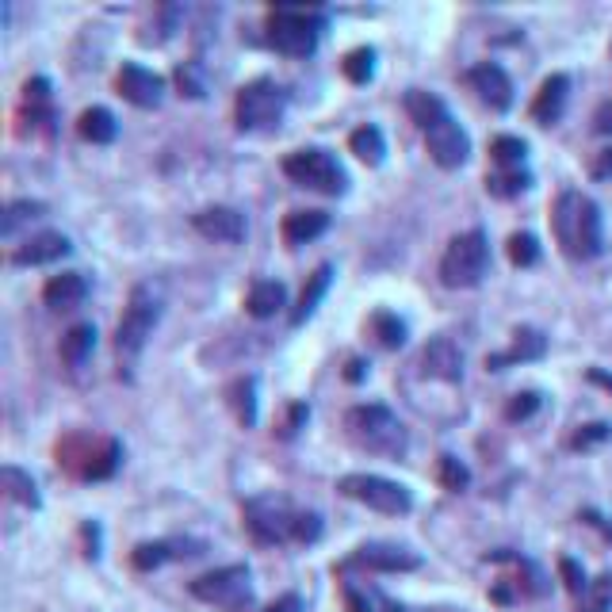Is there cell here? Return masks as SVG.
Wrapping results in <instances>:
<instances>
[{
  "instance_id": "cell-1",
  "label": "cell",
  "mask_w": 612,
  "mask_h": 612,
  "mask_svg": "<svg viewBox=\"0 0 612 612\" xmlns=\"http://www.w3.org/2000/svg\"><path fill=\"white\" fill-rule=\"evenodd\" d=\"M551 230H555V241H559V249L567 253L570 261H593L605 249L601 207L578 188L559 192L555 207H551Z\"/></svg>"
},
{
  "instance_id": "cell-2",
  "label": "cell",
  "mask_w": 612,
  "mask_h": 612,
  "mask_svg": "<svg viewBox=\"0 0 612 612\" xmlns=\"http://www.w3.org/2000/svg\"><path fill=\"white\" fill-rule=\"evenodd\" d=\"M345 433L356 448L372 452V456H387L398 459L406 456V425L383 406V402H364V406H352L345 414Z\"/></svg>"
},
{
  "instance_id": "cell-3",
  "label": "cell",
  "mask_w": 612,
  "mask_h": 612,
  "mask_svg": "<svg viewBox=\"0 0 612 612\" xmlns=\"http://www.w3.org/2000/svg\"><path fill=\"white\" fill-rule=\"evenodd\" d=\"M157 322H161V295L153 291V284H138L131 291L127 306H123L119 326H115V352H119V360L127 368L142 356Z\"/></svg>"
},
{
  "instance_id": "cell-4",
  "label": "cell",
  "mask_w": 612,
  "mask_h": 612,
  "mask_svg": "<svg viewBox=\"0 0 612 612\" xmlns=\"http://www.w3.org/2000/svg\"><path fill=\"white\" fill-rule=\"evenodd\" d=\"M322 12L318 8H295V4H280L268 16V43L276 46L287 58H310L322 39Z\"/></svg>"
},
{
  "instance_id": "cell-5",
  "label": "cell",
  "mask_w": 612,
  "mask_h": 612,
  "mask_svg": "<svg viewBox=\"0 0 612 612\" xmlns=\"http://www.w3.org/2000/svg\"><path fill=\"white\" fill-rule=\"evenodd\" d=\"M486 272H490L486 230H467V234L448 241V249L440 257V284L452 287V291H467V287H479Z\"/></svg>"
},
{
  "instance_id": "cell-6",
  "label": "cell",
  "mask_w": 612,
  "mask_h": 612,
  "mask_svg": "<svg viewBox=\"0 0 612 612\" xmlns=\"http://www.w3.org/2000/svg\"><path fill=\"white\" fill-rule=\"evenodd\" d=\"M287 111V88L268 81V77H257L238 92L234 100V119H238V131L249 134H268L284 123Z\"/></svg>"
},
{
  "instance_id": "cell-7",
  "label": "cell",
  "mask_w": 612,
  "mask_h": 612,
  "mask_svg": "<svg viewBox=\"0 0 612 612\" xmlns=\"http://www.w3.org/2000/svg\"><path fill=\"white\" fill-rule=\"evenodd\" d=\"M284 176L287 180H295L299 188L322 192V196H345V188H349V173L341 169V161H337L329 150H318V146L287 153Z\"/></svg>"
},
{
  "instance_id": "cell-8",
  "label": "cell",
  "mask_w": 612,
  "mask_h": 612,
  "mask_svg": "<svg viewBox=\"0 0 612 612\" xmlns=\"http://www.w3.org/2000/svg\"><path fill=\"white\" fill-rule=\"evenodd\" d=\"M245 528L253 532L257 544H295V528H299V509L280 498V494H261L245 502Z\"/></svg>"
},
{
  "instance_id": "cell-9",
  "label": "cell",
  "mask_w": 612,
  "mask_h": 612,
  "mask_svg": "<svg viewBox=\"0 0 612 612\" xmlns=\"http://www.w3.org/2000/svg\"><path fill=\"white\" fill-rule=\"evenodd\" d=\"M192 597L203 601V605H215L222 612H249L253 609V578H249V567H219L211 574H199L192 582Z\"/></svg>"
},
{
  "instance_id": "cell-10",
  "label": "cell",
  "mask_w": 612,
  "mask_h": 612,
  "mask_svg": "<svg viewBox=\"0 0 612 612\" xmlns=\"http://www.w3.org/2000/svg\"><path fill=\"white\" fill-rule=\"evenodd\" d=\"M337 490L352 498V502L368 505L375 513H387V517H406L414 509V498L402 482L383 479V475H345L337 482Z\"/></svg>"
},
{
  "instance_id": "cell-11",
  "label": "cell",
  "mask_w": 612,
  "mask_h": 612,
  "mask_svg": "<svg viewBox=\"0 0 612 612\" xmlns=\"http://www.w3.org/2000/svg\"><path fill=\"white\" fill-rule=\"evenodd\" d=\"M425 146H429V157L437 161L440 169H459L471 157V138L452 115H444L437 127L425 131Z\"/></svg>"
},
{
  "instance_id": "cell-12",
  "label": "cell",
  "mask_w": 612,
  "mask_h": 612,
  "mask_svg": "<svg viewBox=\"0 0 612 612\" xmlns=\"http://www.w3.org/2000/svg\"><path fill=\"white\" fill-rule=\"evenodd\" d=\"M115 88L134 108H157L161 96H165V77L146 66H138V62H123L119 77H115Z\"/></svg>"
},
{
  "instance_id": "cell-13",
  "label": "cell",
  "mask_w": 612,
  "mask_h": 612,
  "mask_svg": "<svg viewBox=\"0 0 612 612\" xmlns=\"http://www.w3.org/2000/svg\"><path fill=\"white\" fill-rule=\"evenodd\" d=\"M417 368L440 383H459L463 379V352L452 337H433V341H425V349L417 356Z\"/></svg>"
},
{
  "instance_id": "cell-14",
  "label": "cell",
  "mask_w": 612,
  "mask_h": 612,
  "mask_svg": "<svg viewBox=\"0 0 612 612\" xmlns=\"http://www.w3.org/2000/svg\"><path fill=\"white\" fill-rule=\"evenodd\" d=\"M345 567H364V570H379V574H402V570H417L421 559H417L410 547L398 544H364L356 547Z\"/></svg>"
},
{
  "instance_id": "cell-15",
  "label": "cell",
  "mask_w": 612,
  "mask_h": 612,
  "mask_svg": "<svg viewBox=\"0 0 612 612\" xmlns=\"http://www.w3.org/2000/svg\"><path fill=\"white\" fill-rule=\"evenodd\" d=\"M467 85L479 92L482 104H490L494 111H509L513 108V81L498 62H479L467 73Z\"/></svg>"
},
{
  "instance_id": "cell-16",
  "label": "cell",
  "mask_w": 612,
  "mask_h": 612,
  "mask_svg": "<svg viewBox=\"0 0 612 612\" xmlns=\"http://www.w3.org/2000/svg\"><path fill=\"white\" fill-rule=\"evenodd\" d=\"M69 238L58 230H43V234H27V238L12 249V264L16 268H35V264H54L69 257Z\"/></svg>"
},
{
  "instance_id": "cell-17",
  "label": "cell",
  "mask_w": 612,
  "mask_h": 612,
  "mask_svg": "<svg viewBox=\"0 0 612 612\" xmlns=\"http://www.w3.org/2000/svg\"><path fill=\"white\" fill-rule=\"evenodd\" d=\"M547 352V337L540 329L532 326H521L513 333V345L505 352H494V356H486V368L490 372H505V368H513V364H528V360H544Z\"/></svg>"
},
{
  "instance_id": "cell-18",
  "label": "cell",
  "mask_w": 612,
  "mask_h": 612,
  "mask_svg": "<svg viewBox=\"0 0 612 612\" xmlns=\"http://www.w3.org/2000/svg\"><path fill=\"white\" fill-rule=\"evenodd\" d=\"M567 96H570V77L567 73H551L544 85H540V92H536V100H532V119L540 127H555L563 119V111H567Z\"/></svg>"
},
{
  "instance_id": "cell-19",
  "label": "cell",
  "mask_w": 612,
  "mask_h": 612,
  "mask_svg": "<svg viewBox=\"0 0 612 612\" xmlns=\"http://www.w3.org/2000/svg\"><path fill=\"white\" fill-rule=\"evenodd\" d=\"M192 226L203 238L226 241V245L245 238V215L234 211V207H207V211H199L196 219H192Z\"/></svg>"
},
{
  "instance_id": "cell-20",
  "label": "cell",
  "mask_w": 612,
  "mask_h": 612,
  "mask_svg": "<svg viewBox=\"0 0 612 612\" xmlns=\"http://www.w3.org/2000/svg\"><path fill=\"white\" fill-rule=\"evenodd\" d=\"M88 299V276L85 272H62L50 276L43 287V303L50 310H77Z\"/></svg>"
},
{
  "instance_id": "cell-21",
  "label": "cell",
  "mask_w": 612,
  "mask_h": 612,
  "mask_svg": "<svg viewBox=\"0 0 612 612\" xmlns=\"http://www.w3.org/2000/svg\"><path fill=\"white\" fill-rule=\"evenodd\" d=\"M329 230V215L326 211H291L280 226V234L291 249H299V245H310L314 238H322Z\"/></svg>"
},
{
  "instance_id": "cell-22",
  "label": "cell",
  "mask_w": 612,
  "mask_h": 612,
  "mask_svg": "<svg viewBox=\"0 0 612 612\" xmlns=\"http://www.w3.org/2000/svg\"><path fill=\"white\" fill-rule=\"evenodd\" d=\"M329 280H333V264H318V268L306 276L303 295H299V303L291 310V326H303L306 318L318 310V303L326 299V291H329Z\"/></svg>"
},
{
  "instance_id": "cell-23",
  "label": "cell",
  "mask_w": 612,
  "mask_h": 612,
  "mask_svg": "<svg viewBox=\"0 0 612 612\" xmlns=\"http://www.w3.org/2000/svg\"><path fill=\"white\" fill-rule=\"evenodd\" d=\"M287 306V287L280 280H257L245 295V310L253 318H272Z\"/></svg>"
},
{
  "instance_id": "cell-24",
  "label": "cell",
  "mask_w": 612,
  "mask_h": 612,
  "mask_svg": "<svg viewBox=\"0 0 612 612\" xmlns=\"http://www.w3.org/2000/svg\"><path fill=\"white\" fill-rule=\"evenodd\" d=\"M406 111H410V119L421 127V134L429 131V127H437L444 115H452L437 92H425V88H410L406 92Z\"/></svg>"
},
{
  "instance_id": "cell-25",
  "label": "cell",
  "mask_w": 612,
  "mask_h": 612,
  "mask_svg": "<svg viewBox=\"0 0 612 612\" xmlns=\"http://www.w3.org/2000/svg\"><path fill=\"white\" fill-rule=\"evenodd\" d=\"M46 219V203L43 199H12L8 207H4V215H0V238H16L23 226H31V222Z\"/></svg>"
},
{
  "instance_id": "cell-26",
  "label": "cell",
  "mask_w": 612,
  "mask_h": 612,
  "mask_svg": "<svg viewBox=\"0 0 612 612\" xmlns=\"http://www.w3.org/2000/svg\"><path fill=\"white\" fill-rule=\"evenodd\" d=\"M77 134L92 142V146H108L115 142V134H119V123H115V115L108 108H85L81 111V119H77Z\"/></svg>"
},
{
  "instance_id": "cell-27",
  "label": "cell",
  "mask_w": 612,
  "mask_h": 612,
  "mask_svg": "<svg viewBox=\"0 0 612 612\" xmlns=\"http://www.w3.org/2000/svg\"><path fill=\"white\" fill-rule=\"evenodd\" d=\"M226 402L245 429L257 425V379L253 375H238L230 387H226Z\"/></svg>"
},
{
  "instance_id": "cell-28",
  "label": "cell",
  "mask_w": 612,
  "mask_h": 612,
  "mask_svg": "<svg viewBox=\"0 0 612 612\" xmlns=\"http://www.w3.org/2000/svg\"><path fill=\"white\" fill-rule=\"evenodd\" d=\"M92 349H96V326L92 322H77V326L66 329V337H62V360H66L69 368H85Z\"/></svg>"
},
{
  "instance_id": "cell-29",
  "label": "cell",
  "mask_w": 612,
  "mask_h": 612,
  "mask_svg": "<svg viewBox=\"0 0 612 612\" xmlns=\"http://www.w3.org/2000/svg\"><path fill=\"white\" fill-rule=\"evenodd\" d=\"M349 150L364 161V165H383V157H387V138H383V131L375 127V123H364V127H356V131L349 134Z\"/></svg>"
},
{
  "instance_id": "cell-30",
  "label": "cell",
  "mask_w": 612,
  "mask_h": 612,
  "mask_svg": "<svg viewBox=\"0 0 612 612\" xmlns=\"http://www.w3.org/2000/svg\"><path fill=\"white\" fill-rule=\"evenodd\" d=\"M0 486L8 490V498L12 502H20V505H27V509H39V486H35V479L27 475V471H20L16 463H4L0 467Z\"/></svg>"
},
{
  "instance_id": "cell-31",
  "label": "cell",
  "mask_w": 612,
  "mask_h": 612,
  "mask_svg": "<svg viewBox=\"0 0 612 612\" xmlns=\"http://www.w3.org/2000/svg\"><path fill=\"white\" fill-rule=\"evenodd\" d=\"M368 329L379 341V349H402L406 345V322L394 310H375L372 318H368Z\"/></svg>"
},
{
  "instance_id": "cell-32",
  "label": "cell",
  "mask_w": 612,
  "mask_h": 612,
  "mask_svg": "<svg viewBox=\"0 0 612 612\" xmlns=\"http://www.w3.org/2000/svg\"><path fill=\"white\" fill-rule=\"evenodd\" d=\"M119 463H123V444H119L115 437H104L100 440V448H96V459H92V467H88L85 482L111 479V475L119 471Z\"/></svg>"
},
{
  "instance_id": "cell-33",
  "label": "cell",
  "mask_w": 612,
  "mask_h": 612,
  "mask_svg": "<svg viewBox=\"0 0 612 612\" xmlns=\"http://www.w3.org/2000/svg\"><path fill=\"white\" fill-rule=\"evenodd\" d=\"M490 157L498 169H525V157H528V146L525 138H513V134H498L490 142Z\"/></svg>"
},
{
  "instance_id": "cell-34",
  "label": "cell",
  "mask_w": 612,
  "mask_h": 612,
  "mask_svg": "<svg viewBox=\"0 0 612 612\" xmlns=\"http://www.w3.org/2000/svg\"><path fill=\"white\" fill-rule=\"evenodd\" d=\"M528 184H532L528 169H498V173L486 176V192H490V196H498V199L521 196Z\"/></svg>"
},
{
  "instance_id": "cell-35",
  "label": "cell",
  "mask_w": 612,
  "mask_h": 612,
  "mask_svg": "<svg viewBox=\"0 0 612 612\" xmlns=\"http://www.w3.org/2000/svg\"><path fill=\"white\" fill-rule=\"evenodd\" d=\"M341 69H345V77H349L352 85H368L375 77V50L372 46H356V50L345 54Z\"/></svg>"
},
{
  "instance_id": "cell-36",
  "label": "cell",
  "mask_w": 612,
  "mask_h": 612,
  "mask_svg": "<svg viewBox=\"0 0 612 612\" xmlns=\"http://www.w3.org/2000/svg\"><path fill=\"white\" fill-rule=\"evenodd\" d=\"M176 544L169 540H157V544H138L131 551V563L138 570H157L161 563H169V559H180V551H173Z\"/></svg>"
},
{
  "instance_id": "cell-37",
  "label": "cell",
  "mask_w": 612,
  "mask_h": 612,
  "mask_svg": "<svg viewBox=\"0 0 612 612\" xmlns=\"http://www.w3.org/2000/svg\"><path fill=\"white\" fill-rule=\"evenodd\" d=\"M578 612H612V570L590 582V590L578 597Z\"/></svg>"
},
{
  "instance_id": "cell-38",
  "label": "cell",
  "mask_w": 612,
  "mask_h": 612,
  "mask_svg": "<svg viewBox=\"0 0 612 612\" xmlns=\"http://www.w3.org/2000/svg\"><path fill=\"white\" fill-rule=\"evenodd\" d=\"M173 81H176V88H180V96H188V100H203V96H207V81H203L199 62H184V66H176Z\"/></svg>"
},
{
  "instance_id": "cell-39",
  "label": "cell",
  "mask_w": 612,
  "mask_h": 612,
  "mask_svg": "<svg viewBox=\"0 0 612 612\" xmlns=\"http://www.w3.org/2000/svg\"><path fill=\"white\" fill-rule=\"evenodd\" d=\"M437 479H440V486H444V490L459 494V490H467L471 471H467V463H459L456 456H440L437 459Z\"/></svg>"
},
{
  "instance_id": "cell-40",
  "label": "cell",
  "mask_w": 612,
  "mask_h": 612,
  "mask_svg": "<svg viewBox=\"0 0 612 612\" xmlns=\"http://www.w3.org/2000/svg\"><path fill=\"white\" fill-rule=\"evenodd\" d=\"M505 253H509V261L517 264V268H532V264L540 261V241H536V234H513L509 245H505Z\"/></svg>"
},
{
  "instance_id": "cell-41",
  "label": "cell",
  "mask_w": 612,
  "mask_h": 612,
  "mask_svg": "<svg viewBox=\"0 0 612 612\" xmlns=\"http://www.w3.org/2000/svg\"><path fill=\"white\" fill-rule=\"evenodd\" d=\"M540 406H544V394H540V391H521V394H513V398H509L505 417H509V421H528V417L536 414Z\"/></svg>"
},
{
  "instance_id": "cell-42",
  "label": "cell",
  "mask_w": 612,
  "mask_h": 612,
  "mask_svg": "<svg viewBox=\"0 0 612 612\" xmlns=\"http://www.w3.org/2000/svg\"><path fill=\"white\" fill-rule=\"evenodd\" d=\"M609 437H612V425L593 421V425H582V429L570 437V448H574V452H586V448H593V444H605Z\"/></svg>"
},
{
  "instance_id": "cell-43",
  "label": "cell",
  "mask_w": 612,
  "mask_h": 612,
  "mask_svg": "<svg viewBox=\"0 0 612 612\" xmlns=\"http://www.w3.org/2000/svg\"><path fill=\"white\" fill-rule=\"evenodd\" d=\"M559 574H563V586H567L574 597H582V593L590 590V582H586V570H582V563H578V559L563 555V559H559Z\"/></svg>"
},
{
  "instance_id": "cell-44",
  "label": "cell",
  "mask_w": 612,
  "mask_h": 612,
  "mask_svg": "<svg viewBox=\"0 0 612 612\" xmlns=\"http://www.w3.org/2000/svg\"><path fill=\"white\" fill-rule=\"evenodd\" d=\"M318 540H322V517L318 513H299L295 544H318Z\"/></svg>"
},
{
  "instance_id": "cell-45",
  "label": "cell",
  "mask_w": 612,
  "mask_h": 612,
  "mask_svg": "<svg viewBox=\"0 0 612 612\" xmlns=\"http://www.w3.org/2000/svg\"><path fill=\"white\" fill-rule=\"evenodd\" d=\"M306 417H310V410H306L303 402H291L287 406V417H284V425H280V440H291L299 429L306 425Z\"/></svg>"
},
{
  "instance_id": "cell-46",
  "label": "cell",
  "mask_w": 612,
  "mask_h": 612,
  "mask_svg": "<svg viewBox=\"0 0 612 612\" xmlns=\"http://www.w3.org/2000/svg\"><path fill=\"white\" fill-rule=\"evenodd\" d=\"M593 134H612V96L593 111Z\"/></svg>"
},
{
  "instance_id": "cell-47",
  "label": "cell",
  "mask_w": 612,
  "mask_h": 612,
  "mask_svg": "<svg viewBox=\"0 0 612 612\" xmlns=\"http://www.w3.org/2000/svg\"><path fill=\"white\" fill-rule=\"evenodd\" d=\"M590 176H593V180H609V176H612V146H609V150H601V153H597V157H593Z\"/></svg>"
},
{
  "instance_id": "cell-48",
  "label": "cell",
  "mask_w": 612,
  "mask_h": 612,
  "mask_svg": "<svg viewBox=\"0 0 612 612\" xmlns=\"http://www.w3.org/2000/svg\"><path fill=\"white\" fill-rule=\"evenodd\" d=\"M264 612H303V597L299 593H284V597H276Z\"/></svg>"
},
{
  "instance_id": "cell-49",
  "label": "cell",
  "mask_w": 612,
  "mask_h": 612,
  "mask_svg": "<svg viewBox=\"0 0 612 612\" xmlns=\"http://www.w3.org/2000/svg\"><path fill=\"white\" fill-rule=\"evenodd\" d=\"M345 605H349V612H375V605H372V597L368 593H360V590H345Z\"/></svg>"
},
{
  "instance_id": "cell-50",
  "label": "cell",
  "mask_w": 612,
  "mask_h": 612,
  "mask_svg": "<svg viewBox=\"0 0 612 612\" xmlns=\"http://www.w3.org/2000/svg\"><path fill=\"white\" fill-rule=\"evenodd\" d=\"M586 379H590V383H597V387H605V391H612V375L601 372V368H590V372H586Z\"/></svg>"
},
{
  "instance_id": "cell-51",
  "label": "cell",
  "mask_w": 612,
  "mask_h": 612,
  "mask_svg": "<svg viewBox=\"0 0 612 612\" xmlns=\"http://www.w3.org/2000/svg\"><path fill=\"white\" fill-rule=\"evenodd\" d=\"M582 521H590L593 528H601V532H605V536L612 540V525H605V517H597L593 509H586V513H582Z\"/></svg>"
},
{
  "instance_id": "cell-52",
  "label": "cell",
  "mask_w": 612,
  "mask_h": 612,
  "mask_svg": "<svg viewBox=\"0 0 612 612\" xmlns=\"http://www.w3.org/2000/svg\"><path fill=\"white\" fill-rule=\"evenodd\" d=\"M364 368H368L364 360H349V372H345V379H349V383H360V379H364Z\"/></svg>"
}]
</instances>
